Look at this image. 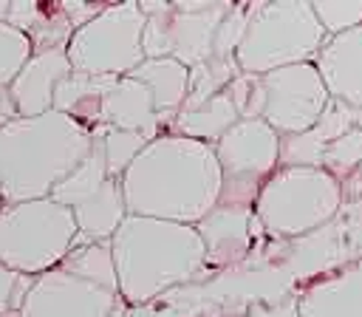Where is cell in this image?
Here are the masks:
<instances>
[{"label": "cell", "mask_w": 362, "mask_h": 317, "mask_svg": "<svg viewBox=\"0 0 362 317\" xmlns=\"http://www.w3.org/2000/svg\"><path fill=\"white\" fill-rule=\"evenodd\" d=\"M195 229L206 249V266L198 283H204L206 275H215L221 269H229V272L243 269L246 260L269 238L255 209H238V207H221V204Z\"/></svg>", "instance_id": "obj_13"}, {"label": "cell", "mask_w": 362, "mask_h": 317, "mask_svg": "<svg viewBox=\"0 0 362 317\" xmlns=\"http://www.w3.org/2000/svg\"><path fill=\"white\" fill-rule=\"evenodd\" d=\"M359 116H362V110H356V108H351V105H345L339 99H328V105H325L320 122L314 125V130L322 136L325 144H331L334 139H339L348 130L359 127Z\"/></svg>", "instance_id": "obj_28"}, {"label": "cell", "mask_w": 362, "mask_h": 317, "mask_svg": "<svg viewBox=\"0 0 362 317\" xmlns=\"http://www.w3.org/2000/svg\"><path fill=\"white\" fill-rule=\"evenodd\" d=\"M322 170L342 184V195L362 187V127L348 130L325 147Z\"/></svg>", "instance_id": "obj_22"}, {"label": "cell", "mask_w": 362, "mask_h": 317, "mask_svg": "<svg viewBox=\"0 0 362 317\" xmlns=\"http://www.w3.org/2000/svg\"><path fill=\"white\" fill-rule=\"evenodd\" d=\"M99 127L133 130V133L147 136L150 142L158 139L161 116L156 110V102H153V93L147 91V85L133 76H110L105 96H102Z\"/></svg>", "instance_id": "obj_14"}, {"label": "cell", "mask_w": 362, "mask_h": 317, "mask_svg": "<svg viewBox=\"0 0 362 317\" xmlns=\"http://www.w3.org/2000/svg\"><path fill=\"white\" fill-rule=\"evenodd\" d=\"M48 198H54L57 204L74 212L79 226V241H90V243L110 241L122 226V221L127 218L122 181L110 178L102 144L96 139L88 158L68 178H62Z\"/></svg>", "instance_id": "obj_10"}, {"label": "cell", "mask_w": 362, "mask_h": 317, "mask_svg": "<svg viewBox=\"0 0 362 317\" xmlns=\"http://www.w3.org/2000/svg\"><path fill=\"white\" fill-rule=\"evenodd\" d=\"M90 133H93V139L102 144L107 173H110V178H116V181H122V175H124V173H127V167L136 161V156L150 144V139H147V136L133 133V130L93 127Z\"/></svg>", "instance_id": "obj_23"}, {"label": "cell", "mask_w": 362, "mask_h": 317, "mask_svg": "<svg viewBox=\"0 0 362 317\" xmlns=\"http://www.w3.org/2000/svg\"><path fill=\"white\" fill-rule=\"evenodd\" d=\"M342 201V184L331 173L314 167H277L260 190L255 215L269 238L294 241L334 224Z\"/></svg>", "instance_id": "obj_5"}, {"label": "cell", "mask_w": 362, "mask_h": 317, "mask_svg": "<svg viewBox=\"0 0 362 317\" xmlns=\"http://www.w3.org/2000/svg\"><path fill=\"white\" fill-rule=\"evenodd\" d=\"M139 82L147 85L153 93L156 110L161 116V125L173 122V116L181 110L189 93V68L173 57H158V59H144L133 74H127Z\"/></svg>", "instance_id": "obj_19"}, {"label": "cell", "mask_w": 362, "mask_h": 317, "mask_svg": "<svg viewBox=\"0 0 362 317\" xmlns=\"http://www.w3.org/2000/svg\"><path fill=\"white\" fill-rule=\"evenodd\" d=\"M215 147L184 136L153 139L122 175L127 215L198 226L221 198Z\"/></svg>", "instance_id": "obj_1"}, {"label": "cell", "mask_w": 362, "mask_h": 317, "mask_svg": "<svg viewBox=\"0 0 362 317\" xmlns=\"http://www.w3.org/2000/svg\"><path fill=\"white\" fill-rule=\"evenodd\" d=\"M328 99L331 96L317 65L300 62L263 76L255 74L252 93L240 119H263L280 136L305 133L320 122Z\"/></svg>", "instance_id": "obj_8"}, {"label": "cell", "mask_w": 362, "mask_h": 317, "mask_svg": "<svg viewBox=\"0 0 362 317\" xmlns=\"http://www.w3.org/2000/svg\"><path fill=\"white\" fill-rule=\"evenodd\" d=\"M243 317H300V300L297 294H280V297H255Z\"/></svg>", "instance_id": "obj_30"}, {"label": "cell", "mask_w": 362, "mask_h": 317, "mask_svg": "<svg viewBox=\"0 0 362 317\" xmlns=\"http://www.w3.org/2000/svg\"><path fill=\"white\" fill-rule=\"evenodd\" d=\"M34 57V45L28 34L17 31L8 23H0V88H11L25 62Z\"/></svg>", "instance_id": "obj_25"}, {"label": "cell", "mask_w": 362, "mask_h": 317, "mask_svg": "<svg viewBox=\"0 0 362 317\" xmlns=\"http://www.w3.org/2000/svg\"><path fill=\"white\" fill-rule=\"evenodd\" d=\"M0 209H3V195H0Z\"/></svg>", "instance_id": "obj_34"}, {"label": "cell", "mask_w": 362, "mask_h": 317, "mask_svg": "<svg viewBox=\"0 0 362 317\" xmlns=\"http://www.w3.org/2000/svg\"><path fill=\"white\" fill-rule=\"evenodd\" d=\"M76 238L74 212L54 198L6 204L0 209V263L11 272H51L74 249Z\"/></svg>", "instance_id": "obj_6"}, {"label": "cell", "mask_w": 362, "mask_h": 317, "mask_svg": "<svg viewBox=\"0 0 362 317\" xmlns=\"http://www.w3.org/2000/svg\"><path fill=\"white\" fill-rule=\"evenodd\" d=\"M232 3L175 0L164 14L147 17L144 25V59L173 57L187 68H195L215 57V37L221 20Z\"/></svg>", "instance_id": "obj_11"}, {"label": "cell", "mask_w": 362, "mask_h": 317, "mask_svg": "<svg viewBox=\"0 0 362 317\" xmlns=\"http://www.w3.org/2000/svg\"><path fill=\"white\" fill-rule=\"evenodd\" d=\"M37 277L31 275H20V272H11L0 263V317H8V314H20L23 303H25V294L31 292Z\"/></svg>", "instance_id": "obj_29"}, {"label": "cell", "mask_w": 362, "mask_h": 317, "mask_svg": "<svg viewBox=\"0 0 362 317\" xmlns=\"http://www.w3.org/2000/svg\"><path fill=\"white\" fill-rule=\"evenodd\" d=\"M122 303L116 289L88 280L59 263L34 280L20 317H113Z\"/></svg>", "instance_id": "obj_12"}, {"label": "cell", "mask_w": 362, "mask_h": 317, "mask_svg": "<svg viewBox=\"0 0 362 317\" xmlns=\"http://www.w3.org/2000/svg\"><path fill=\"white\" fill-rule=\"evenodd\" d=\"M93 150V133L59 110L14 119L0 130V195L6 204L40 201Z\"/></svg>", "instance_id": "obj_3"}, {"label": "cell", "mask_w": 362, "mask_h": 317, "mask_svg": "<svg viewBox=\"0 0 362 317\" xmlns=\"http://www.w3.org/2000/svg\"><path fill=\"white\" fill-rule=\"evenodd\" d=\"M325 142L322 136L311 127L305 133H291L280 136V167H314L322 170V156H325Z\"/></svg>", "instance_id": "obj_26"}, {"label": "cell", "mask_w": 362, "mask_h": 317, "mask_svg": "<svg viewBox=\"0 0 362 317\" xmlns=\"http://www.w3.org/2000/svg\"><path fill=\"white\" fill-rule=\"evenodd\" d=\"M14 119H20V116H17L11 91H8V88H0V130H3L8 122H14Z\"/></svg>", "instance_id": "obj_32"}, {"label": "cell", "mask_w": 362, "mask_h": 317, "mask_svg": "<svg viewBox=\"0 0 362 317\" xmlns=\"http://www.w3.org/2000/svg\"><path fill=\"white\" fill-rule=\"evenodd\" d=\"M328 34L314 14V3L308 0L252 3L249 25L238 45L235 59L243 74L263 76L277 68L314 62Z\"/></svg>", "instance_id": "obj_4"}, {"label": "cell", "mask_w": 362, "mask_h": 317, "mask_svg": "<svg viewBox=\"0 0 362 317\" xmlns=\"http://www.w3.org/2000/svg\"><path fill=\"white\" fill-rule=\"evenodd\" d=\"M144 25L136 0L110 3L96 20L82 25L68 42L74 74L85 76H127L144 62Z\"/></svg>", "instance_id": "obj_7"}, {"label": "cell", "mask_w": 362, "mask_h": 317, "mask_svg": "<svg viewBox=\"0 0 362 317\" xmlns=\"http://www.w3.org/2000/svg\"><path fill=\"white\" fill-rule=\"evenodd\" d=\"M235 122H240V113H238L229 91H223L198 108L178 110L170 122V130H175V136H184V139L215 144Z\"/></svg>", "instance_id": "obj_20"}, {"label": "cell", "mask_w": 362, "mask_h": 317, "mask_svg": "<svg viewBox=\"0 0 362 317\" xmlns=\"http://www.w3.org/2000/svg\"><path fill=\"white\" fill-rule=\"evenodd\" d=\"M71 74H74V65H71L65 48L34 54L8 88L11 99H14V108H17V116L20 119H34V116H42V113L54 110V91Z\"/></svg>", "instance_id": "obj_16"}, {"label": "cell", "mask_w": 362, "mask_h": 317, "mask_svg": "<svg viewBox=\"0 0 362 317\" xmlns=\"http://www.w3.org/2000/svg\"><path fill=\"white\" fill-rule=\"evenodd\" d=\"M212 147L223 175L218 204L255 209L266 178L280 167V133L263 119H240Z\"/></svg>", "instance_id": "obj_9"}, {"label": "cell", "mask_w": 362, "mask_h": 317, "mask_svg": "<svg viewBox=\"0 0 362 317\" xmlns=\"http://www.w3.org/2000/svg\"><path fill=\"white\" fill-rule=\"evenodd\" d=\"M119 294L127 306H150L178 286L198 283L206 249L195 226L127 215L110 238Z\"/></svg>", "instance_id": "obj_2"}, {"label": "cell", "mask_w": 362, "mask_h": 317, "mask_svg": "<svg viewBox=\"0 0 362 317\" xmlns=\"http://www.w3.org/2000/svg\"><path fill=\"white\" fill-rule=\"evenodd\" d=\"M243 311L246 309H209V311H204V314H198V317H243Z\"/></svg>", "instance_id": "obj_33"}, {"label": "cell", "mask_w": 362, "mask_h": 317, "mask_svg": "<svg viewBox=\"0 0 362 317\" xmlns=\"http://www.w3.org/2000/svg\"><path fill=\"white\" fill-rule=\"evenodd\" d=\"M334 226H337L345 266L362 260V187L345 192V201L339 215L334 218Z\"/></svg>", "instance_id": "obj_24"}, {"label": "cell", "mask_w": 362, "mask_h": 317, "mask_svg": "<svg viewBox=\"0 0 362 317\" xmlns=\"http://www.w3.org/2000/svg\"><path fill=\"white\" fill-rule=\"evenodd\" d=\"M314 65L331 99L362 110V28L328 37L314 57Z\"/></svg>", "instance_id": "obj_15"}, {"label": "cell", "mask_w": 362, "mask_h": 317, "mask_svg": "<svg viewBox=\"0 0 362 317\" xmlns=\"http://www.w3.org/2000/svg\"><path fill=\"white\" fill-rule=\"evenodd\" d=\"M8 25L28 34L34 54L68 48L71 37L76 34L74 23L68 20L62 3H37V0H17L8 8Z\"/></svg>", "instance_id": "obj_18"}, {"label": "cell", "mask_w": 362, "mask_h": 317, "mask_svg": "<svg viewBox=\"0 0 362 317\" xmlns=\"http://www.w3.org/2000/svg\"><path fill=\"white\" fill-rule=\"evenodd\" d=\"M297 300L300 317H362V260L314 277Z\"/></svg>", "instance_id": "obj_17"}, {"label": "cell", "mask_w": 362, "mask_h": 317, "mask_svg": "<svg viewBox=\"0 0 362 317\" xmlns=\"http://www.w3.org/2000/svg\"><path fill=\"white\" fill-rule=\"evenodd\" d=\"M110 3H79V0H62V8L68 14V20L74 23V28L79 31L82 25H88L90 20H96Z\"/></svg>", "instance_id": "obj_31"}, {"label": "cell", "mask_w": 362, "mask_h": 317, "mask_svg": "<svg viewBox=\"0 0 362 317\" xmlns=\"http://www.w3.org/2000/svg\"><path fill=\"white\" fill-rule=\"evenodd\" d=\"M240 74L243 71L235 57H212V59L189 68V93H187V102L181 105V110L198 108V105L209 102L212 96L223 93L232 85V79H238Z\"/></svg>", "instance_id": "obj_21"}, {"label": "cell", "mask_w": 362, "mask_h": 317, "mask_svg": "<svg viewBox=\"0 0 362 317\" xmlns=\"http://www.w3.org/2000/svg\"><path fill=\"white\" fill-rule=\"evenodd\" d=\"M314 14L328 37L362 28V0H314Z\"/></svg>", "instance_id": "obj_27"}]
</instances>
